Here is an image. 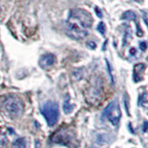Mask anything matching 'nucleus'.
<instances>
[{
    "instance_id": "nucleus-1",
    "label": "nucleus",
    "mask_w": 148,
    "mask_h": 148,
    "mask_svg": "<svg viewBox=\"0 0 148 148\" xmlns=\"http://www.w3.org/2000/svg\"><path fill=\"white\" fill-rule=\"evenodd\" d=\"M92 15L85 9H71L66 21V32L73 39H82L88 35V30L92 27Z\"/></svg>"
},
{
    "instance_id": "nucleus-2",
    "label": "nucleus",
    "mask_w": 148,
    "mask_h": 148,
    "mask_svg": "<svg viewBox=\"0 0 148 148\" xmlns=\"http://www.w3.org/2000/svg\"><path fill=\"white\" fill-rule=\"evenodd\" d=\"M41 113L44 116L48 126L52 127L57 124L59 117L58 106L56 102L48 101L41 106Z\"/></svg>"
},
{
    "instance_id": "nucleus-3",
    "label": "nucleus",
    "mask_w": 148,
    "mask_h": 148,
    "mask_svg": "<svg viewBox=\"0 0 148 148\" xmlns=\"http://www.w3.org/2000/svg\"><path fill=\"white\" fill-rule=\"evenodd\" d=\"M4 109L9 117L16 119L23 113V103L18 97L10 96L4 102Z\"/></svg>"
},
{
    "instance_id": "nucleus-4",
    "label": "nucleus",
    "mask_w": 148,
    "mask_h": 148,
    "mask_svg": "<svg viewBox=\"0 0 148 148\" xmlns=\"http://www.w3.org/2000/svg\"><path fill=\"white\" fill-rule=\"evenodd\" d=\"M104 116L108 119V121L111 124L114 125V126H118L120 118H121V110H120L118 102L116 101L111 102L105 109Z\"/></svg>"
},
{
    "instance_id": "nucleus-5",
    "label": "nucleus",
    "mask_w": 148,
    "mask_h": 148,
    "mask_svg": "<svg viewBox=\"0 0 148 148\" xmlns=\"http://www.w3.org/2000/svg\"><path fill=\"white\" fill-rule=\"evenodd\" d=\"M56 62V58L53 54H45L39 59V65L43 68L47 69L51 68Z\"/></svg>"
},
{
    "instance_id": "nucleus-6",
    "label": "nucleus",
    "mask_w": 148,
    "mask_h": 148,
    "mask_svg": "<svg viewBox=\"0 0 148 148\" xmlns=\"http://www.w3.org/2000/svg\"><path fill=\"white\" fill-rule=\"evenodd\" d=\"M55 137H58V139H54V141L57 143H64V145H67L69 142H72V134L68 132H60Z\"/></svg>"
},
{
    "instance_id": "nucleus-7",
    "label": "nucleus",
    "mask_w": 148,
    "mask_h": 148,
    "mask_svg": "<svg viewBox=\"0 0 148 148\" xmlns=\"http://www.w3.org/2000/svg\"><path fill=\"white\" fill-rule=\"evenodd\" d=\"M145 66L143 64H137V65H135V67H134V71H133V79H134V81L136 82L137 77H139L138 78L139 81L142 80L141 76H142L143 72L145 71Z\"/></svg>"
},
{
    "instance_id": "nucleus-8",
    "label": "nucleus",
    "mask_w": 148,
    "mask_h": 148,
    "mask_svg": "<svg viewBox=\"0 0 148 148\" xmlns=\"http://www.w3.org/2000/svg\"><path fill=\"white\" fill-rule=\"evenodd\" d=\"M27 143L24 138H18L12 143V148H26Z\"/></svg>"
},
{
    "instance_id": "nucleus-9",
    "label": "nucleus",
    "mask_w": 148,
    "mask_h": 148,
    "mask_svg": "<svg viewBox=\"0 0 148 148\" xmlns=\"http://www.w3.org/2000/svg\"><path fill=\"white\" fill-rule=\"evenodd\" d=\"M121 18L122 20H126V21H136L137 14L132 10H128L123 13V15L121 16Z\"/></svg>"
},
{
    "instance_id": "nucleus-10",
    "label": "nucleus",
    "mask_w": 148,
    "mask_h": 148,
    "mask_svg": "<svg viewBox=\"0 0 148 148\" xmlns=\"http://www.w3.org/2000/svg\"><path fill=\"white\" fill-rule=\"evenodd\" d=\"M131 39H132V31H131V28L127 27V29H125L124 35H123V46L128 45V44L130 43Z\"/></svg>"
},
{
    "instance_id": "nucleus-11",
    "label": "nucleus",
    "mask_w": 148,
    "mask_h": 148,
    "mask_svg": "<svg viewBox=\"0 0 148 148\" xmlns=\"http://www.w3.org/2000/svg\"><path fill=\"white\" fill-rule=\"evenodd\" d=\"M73 108H74V105L71 104V102H69V98L68 97V98L64 102V106H63L64 112L66 114H69L73 110Z\"/></svg>"
},
{
    "instance_id": "nucleus-12",
    "label": "nucleus",
    "mask_w": 148,
    "mask_h": 148,
    "mask_svg": "<svg viewBox=\"0 0 148 148\" xmlns=\"http://www.w3.org/2000/svg\"><path fill=\"white\" fill-rule=\"evenodd\" d=\"M106 28L105 23L103 21L99 22V24L97 25V31H98L102 35H106Z\"/></svg>"
},
{
    "instance_id": "nucleus-13",
    "label": "nucleus",
    "mask_w": 148,
    "mask_h": 148,
    "mask_svg": "<svg viewBox=\"0 0 148 148\" xmlns=\"http://www.w3.org/2000/svg\"><path fill=\"white\" fill-rule=\"evenodd\" d=\"M147 95H146V92H143V95L140 96V102H139V104L140 106H143V108H145L146 105H147Z\"/></svg>"
},
{
    "instance_id": "nucleus-14",
    "label": "nucleus",
    "mask_w": 148,
    "mask_h": 148,
    "mask_svg": "<svg viewBox=\"0 0 148 148\" xmlns=\"http://www.w3.org/2000/svg\"><path fill=\"white\" fill-rule=\"evenodd\" d=\"M8 142V139L5 135V133L1 131L0 132V146H5Z\"/></svg>"
},
{
    "instance_id": "nucleus-15",
    "label": "nucleus",
    "mask_w": 148,
    "mask_h": 148,
    "mask_svg": "<svg viewBox=\"0 0 148 148\" xmlns=\"http://www.w3.org/2000/svg\"><path fill=\"white\" fill-rule=\"evenodd\" d=\"M86 45H87L88 47L91 48V49H95V47H96V44L94 41H88L86 43Z\"/></svg>"
},
{
    "instance_id": "nucleus-16",
    "label": "nucleus",
    "mask_w": 148,
    "mask_h": 148,
    "mask_svg": "<svg viewBox=\"0 0 148 148\" xmlns=\"http://www.w3.org/2000/svg\"><path fill=\"white\" fill-rule=\"evenodd\" d=\"M139 45H140V49L142 51H145L146 50V47H147V45L145 42H142V43L139 44Z\"/></svg>"
},
{
    "instance_id": "nucleus-17",
    "label": "nucleus",
    "mask_w": 148,
    "mask_h": 148,
    "mask_svg": "<svg viewBox=\"0 0 148 148\" xmlns=\"http://www.w3.org/2000/svg\"><path fill=\"white\" fill-rule=\"evenodd\" d=\"M106 65H108V71H109V75H110L111 82H112V84H114V79H113L112 74H111V71H110V65H109V63H108V60H106Z\"/></svg>"
},
{
    "instance_id": "nucleus-18",
    "label": "nucleus",
    "mask_w": 148,
    "mask_h": 148,
    "mask_svg": "<svg viewBox=\"0 0 148 148\" xmlns=\"http://www.w3.org/2000/svg\"><path fill=\"white\" fill-rule=\"evenodd\" d=\"M95 13L97 14V16H98L99 18H102V12L100 11V9H99V8L98 7H95Z\"/></svg>"
},
{
    "instance_id": "nucleus-19",
    "label": "nucleus",
    "mask_w": 148,
    "mask_h": 148,
    "mask_svg": "<svg viewBox=\"0 0 148 148\" xmlns=\"http://www.w3.org/2000/svg\"><path fill=\"white\" fill-rule=\"evenodd\" d=\"M143 20H145V23L147 24V20H146V11H143Z\"/></svg>"
},
{
    "instance_id": "nucleus-20",
    "label": "nucleus",
    "mask_w": 148,
    "mask_h": 148,
    "mask_svg": "<svg viewBox=\"0 0 148 148\" xmlns=\"http://www.w3.org/2000/svg\"><path fill=\"white\" fill-rule=\"evenodd\" d=\"M131 54L132 55H135L136 54V49L135 48H132L131 49Z\"/></svg>"
},
{
    "instance_id": "nucleus-21",
    "label": "nucleus",
    "mask_w": 148,
    "mask_h": 148,
    "mask_svg": "<svg viewBox=\"0 0 148 148\" xmlns=\"http://www.w3.org/2000/svg\"><path fill=\"white\" fill-rule=\"evenodd\" d=\"M133 1H135V2H138V3H142L143 0H133Z\"/></svg>"
},
{
    "instance_id": "nucleus-22",
    "label": "nucleus",
    "mask_w": 148,
    "mask_h": 148,
    "mask_svg": "<svg viewBox=\"0 0 148 148\" xmlns=\"http://www.w3.org/2000/svg\"><path fill=\"white\" fill-rule=\"evenodd\" d=\"M146 125H147V122L145 123V129H143V131H145V132L146 131Z\"/></svg>"
}]
</instances>
